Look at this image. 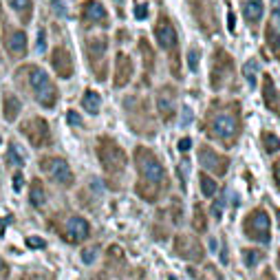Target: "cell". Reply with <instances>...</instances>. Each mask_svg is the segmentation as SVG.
Wrapping results in <instances>:
<instances>
[{"label": "cell", "mask_w": 280, "mask_h": 280, "mask_svg": "<svg viewBox=\"0 0 280 280\" xmlns=\"http://www.w3.org/2000/svg\"><path fill=\"white\" fill-rule=\"evenodd\" d=\"M89 234H91V225L82 216H71L67 221V225H64V238L71 240V243H82V240L89 238Z\"/></svg>", "instance_id": "10"}, {"label": "cell", "mask_w": 280, "mask_h": 280, "mask_svg": "<svg viewBox=\"0 0 280 280\" xmlns=\"http://www.w3.org/2000/svg\"><path fill=\"white\" fill-rule=\"evenodd\" d=\"M174 254L186 258V260H201V258H203V247H201V243L194 236L181 234L174 240Z\"/></svg>", "instance_id": "8"}, {"label": "cell", "mask_w": 280, "mask_h": 280, "mask_svg": "<svg viewBox=\"0 0 280 280\" xmlns=\"http://www.w3.org/2000/svg\"><path fill=\"white\" fill-rule=\"evenodd\" d=\"M243 258L247 267H256L262 260V252H258V249H243Z\"/></svg>", "instance_id": "28"}, {"label": "cell", "mask_w": 280, "mask_h": 280, "mask_svg": "<svg viewBox=\"0 0 280 280\" xmlns=\"http://www.w3.org/2000/svg\"><path fill=\"white\" fill-rule=\"evenodd\" d=\"M47 49V42H45V31H40V33H38V51H40V53H42V51H45Z\"/></svg>", "instance_id": "43"}, {"label": "cell", "mask_w": 280, "mask_h": 280, "mask_svg": "<svg viewBox=\"0 0 280 280\" xmlns=\"http://www.w3.org/2000/svg\"><path fill=\"white\" fill-rule=\"evenodd\" d=\"M97 157H99V163L104 165L106 172H121V170L126 168V163H128L126 152L121 150L113 139H99Z\"/></svg>", "instance_id": "4"}, {"label": "cell", "mask_w": 280, "mask_h": 280, "mask_svg": "<svg viewBox=\"0 0 280 280\" xmlns=\"http://www.w3.org/2000/svg\"><path fill=\"white\" fill-rule=\"evenodd\" d=\"M227 18H230V23H227V29H230V31H234V29H236V20H234V16H227Z\"/></svg>", "instance_id": "44"}, {"label": "cell", "mask_w": 280, "mask_h": 280, "mask_svg": "<svg viewBox=\"0 0 280 280\" xmlns=\"http://www.w3.org/2000/svg\"><path fill=\"white\" fill-rule=\"evenodd\" d=\"M97 254H99L97 245H93V247H86L84 252H82V260H84V265H93V260L97 258Z\"/></svg>", "instance_id": "31"}, {"label": "cell", "mask_w": 280, "mask_h": 280, "mask_svg": "<svg viewBox=\"0 0 280 280\" xmlns=\"http://www.w3.org/2000/svg\"><path fill=\"white\" fill-rule=\"evenodd\" d=\"M9 161L14 165H18V168H23V165L27 163V152L23 150V146H18V143H11V146H9Z\"/></svg>", "instance_id": "23"}, {"label": "cell", "mask_w": 280, "mask_h": 280, "mask_svg": "<svg viewBox=\"0 0 280 280\" xmlns=\"http://www.w3.org/2000/svg\"><path fill=\"white\" fill-rule=\"evenodd\" d=\"M7 274V265H5V260L0 258V276H5Z\"/></svg>", "instance_id": "45"}, {"label": "cell", "mask_w": 280, "mask_h": 280, "mask_svg": "<svg viewBox=\"0 0 280 280\" xmlns=\"http://www.w3.org/2000/svg\"><path fill=\"white\" fill-rule=\"evenodd\" d=\"M199 161L203 168H208L210 172L218 174V177H223V174L227 172V168H230V159H227L225 155H218L216 150H212V148H208V146L199 148Z\"/></svg>", "instance_id": "7"}, {"label": "cell", "mask_w": 280, "mask_h": 280, "mask_svg": "<svg viewBox=\"0 0 280 280\" xmlns=\"http://www.w3.org/2000/svg\"><path fill=\"white\" fill-rule=\"evenodd\" d=\"M53 67L58 71L60 77H71L73 73V64H71V58L64 49H55L53 51Z\"/></svg>", "instance_id": "16"}, {"label": "cell", "mask_w": 280, "mask_h": 280, "mask_svg": "<svg viewBox=\"0 0 280 280\" xmlns=\"http://www.w3.org/2000/svg\"><path fill=\"white\" fill-rule=\"evenodd\" d=\"M199 62H201V51L199 49H190V51H187V64H190L192 73L199 71Z\"/></svg>", "instance_id": "30"}, {"label": "cell", "mask_w": 280, "mask_h": 280, "mask_svg": "<svg viewBox=\"0 0 280 280\" xmlns=\"http://www.w3.org/2000/svg\"><path fill=\"white\" fill-rule=\"evenodd\" d=\"M40 168L45 170L55 183H60V186H71L73 183L71 168H69V163L64 159H60V157H47V159H42Z\"/></svg>", "instance_id": "6"}, {"label": "cell", "mask_w": 280, "mask_h": 280, "mask_svg": "<svg viewBox=\"0 0 280 280\" xmlns=\"http://www.w3.org/2000/svg\"><path fill=\"white\" fill-rule=\"evenodd\" d=\"M20 113V99L14 95H5V119H16Z\"/></svg>", "instance_id": "22"}, {"label": "cell", "mask_w": 280, "mask_h": 280, "mask_svg": "<svg viewBox=\"0 0 280 280\" xmlns=\"http://www.w3.org/2000/svg\"><path fill=\"white\" fill-rule=\"evenodd\" d=\"M262 11H265L262 0H245V2H243V14H245V18H247L252 24L260 23Z\"/></svg>", "instance_id": "17"}, {"label": "cell", "mask_w": 280, "mask_h": 280, "mask_svg": "<svg viewBox=\"0 0 280 280\" xmlns=\"http://www.w3.org/2000/svg\"><path fill=\"white\" fill-rule=\"evenodd\" d=\"M183 117H181V126H190L192 124V108L190 106H183Z\"/></svg>", "instance_id": "36"}, {"label": "cell", "mask_w": 280, "mask_h": 280, "mask_svg": "<svg viewBox=\"0 0 280 280\" xmlns=\"http://www.w3.org/2000/svg\"><path fill=\"white\" fill-rule=\"evenodd\" d=\"M135 163H137V170L146 181L155 183V186H163L165 183V170L163 165L159 163L155 155L146 148H137L135 150Z\"/></svg>", "instance_id": "2"}, {"label": "cell", "mask_w": 280, "mask_h": 280, "mask_svg": "<svg viewBox=\"0 0 280 280\" xmlns=\"http://www.w3.org/2000/svg\"><path fill=\"white\" fill-rule=\"evenodd\" d=\"M278 265H280V254H278Z\"/></svg>", "instance_id": "49"}, {"label": "cell", "mask_w": 280, "mask_h": 280, "mask_svg": "<svg viewBox=\"0 0 280 280\" xmlns=\"http://www.w3.org/2000/svg\"><path fill=\"white\" fill-rule=\"evenodd\" d=\"M170 280H174V278H172V276H170Z\"/></svg>", "instance_id": "50"}, {"label": "cell", "mask_w": 280, "mask_h": 280, "mask_svg": "<svg viewBox=\"0 0 280 280\" xmlns=\"http://www.w3.org/2000/svg\"><path fill=\"white\" fill-rule=\"evenodd\" d=\"M262 97H265L267 108H269L271 113H276V115H280V93H278V89H276L274 77H271L269 73L262 77Z\"/></svg>", "instance_id": "13"}, {"label": "cell", "mask_w": 280, "mask_h": 280, "mask_svg": "<svg viewBox=\"0 0 280 280\" xmlns=\"http://www.w3.org/2000/svg\"><path fill=\"white\" fill-rule=\"evenodd\" d=\"M243 232L247 238L256 240V243H269L271 240V221L269 214L265 210H254L252 214H247L243 221Z\"/></svg>", "instance_id": "3"}, {"label": "cell", "mask_w": 280, "mask_h": 280, "mask_svg": "<svg viewBox=\"0 0 280 280\" xmlns=\"http://www.w3.org/2000/svg\"><path fill=\"white\" fill-rule=\"evenodd\" d=\"M262 146H265V150L269 152V155H274V152L280 150V139L276 137L274 133H265L262 135Z\"/></svg>", "instance_id": "27"}, {"label": "cell", "mask_w": 280, "mask_h": 280, "mask_svg": "<svg viewBox=\"0 0 280 280\" xmlns=\"http://www.w3.org/2000/svg\"><path fill=\"white\" fill-rule=\"evenodd\" d=\"M265 280H276V276L271 274V271H267V274H265Z\"/></svg>", "instance_id": "47"}, {"label": "cell", "mask_w": 280, "mask_h": 280, "mask_svg": "<svg viewBox=\"0 0 280 280\" xmlns=\"http://www.w3.org/2000/svg\"><path fill=\"white\" fill-rule=\"evenodd\" d=\"M274 2H276V0H274Z\"/></svg>", "instance_id": "51"}, {"label": "cell", "mask_w": 280, "mask_h": 280, "mask_svg": "<svg viewBox=\"0 0 280 280\" xmlns=\"http://www.w3.org/2000/svg\"><path fill=\"white\" fill-rule=\"evenodd\" d=\"M23 135L33 143V146H45L49 141V126L45 119L33 117V119L24 121L23 124Z\"/></svg>", "instance_id": "9"}, {"label": "cell", "mask_w": 280, "mask_h": 280, "mask_svg": "<svg viewBox=\"0 0 280 280\" xmlns=\"http://www.w3.org/2000/svg\"><path fill=\"white\" fill-rule=\"evenodd\" d=\"M9 5L16 11H27L29 5H31V0H9Z\"/></svg>", "instance_id": "35"}, {"label": "cell", "mask_w": 280, "mask_h": 280, "mask_svg": "<svg viewBox=\"0 0 280 280\" xmlns=\"http://www.w3.org/2000/svg\"><path fill=\"white\" fill-rule=\"evenodd\" d=\"M230 73H232V60L225 55V51H216V55H214V69H212V86L214 89H221Z\"/></svg>", "instance_id": "12"}, {"label": "cell", "mask_w": 280, "mask_h": 280, "mask_svg": "<svg viewBox=\"0 0 280 280\" xmlns=\"http://www.w3.org/2000/svg\"><path fill=\"white\" fill-rule=\"evenodd\" d=\"M243 75H245V80L252 84V89H254V86H256V75H258V60H249V62H245Z\"/></svg>", "instance_id": "25"}, {"label": "cell", "mask_w": 280, "mask_h": 280, "mask_svg": "<svg viewBox=\"0 0 280 280\" xmlns=\"http://www.w3.org/2000/svg\"><path fill=\"white\" fill-rule=\"evenodd\" d=\"M135 16H137V20H143L148 16V5H137L135 7Z\"/></svg>", "instance_id": "38"}, {"label": "cell", "mask_w": 280, "mask_h": 280, "mask_svg": "<svg viewBox=\"0 0 280 280\" xmlns=\"http://www.w3.org/2000/svg\"><path fill=\"white\" fill-rule=\"evenodd\" d=\"M91 53L93 55H102L104 51H106V40H104V38H99V40H93L91 42Z\"/></svg>", "instance_id": "32"}, {"label": "cell", "mask_w": 280, "mask_h": 280, "mask_svg": "<svg viewBox=\"0 0 280 280\" xmlns=\"http://www.w3.org/2000/svg\"><path fill=\"white\" fill-rule=\"evenodd\" d=\"M194 227L199 232L208 230V221H205V214H203V208H201V205H196L194 208Z\"/></svg>", "instance_id": "29"}, {"label": "cell", "mask_w": 280, "mask_h": 280, "mask_svg": "<svg viewBox=\"0 0 280 280\" xmlns=\"http://www.w3.org/2000/svg\"><path fill=\"white\" fill-rule=\"evenodd\" d=\"M230 111H218L210 119V135L223 141L225 146H232L240 130V108L238 104H230Z\"/></svg>", "instance_id": "1"}, {"label": "cell", "mask_w": 280, "mask_h": 280, "mask_svg": "<svg viewBox=\"0 0 280 280\" xmlns=\"http://www.w3.org/2000/svg\"><path fill=\"white\" fill-rule=\"evenodd\" d=\"M23 186H24V179H23V174H14V190L16 192H20V190H23Z\"/></svg>", "instance_id": "40"}, {"label": "cell", "mask_w": 280, "mask_h": 280, "mask_svg": "<svg viewBox=\"0 0 280 280\" xmlns=\"http://www.w3.org/2000/svg\"><path fill=\"white\" fill-rule=\"evenodd\" d=\"M265 40H267V45H269V49L274 51V55L280 60V33L276 31L271 24L265 29Z\"/></svg>", "instance_id": "21"}, {"label": "cell", "mask_w": 280, "mask_h": 280, "mask_svg": "<svg viewBox=\"0 0 280 280\" xmlns=\"http://www.w3.org/2000/svg\"><path fill=\"white\" fill-rule=\"evenodd\" d=\"M223 203H225V194H221V196H218V201L212 205V216L216 218V221L223 216Z\"/></svg>", "instance_id": "33"}, {"label": "cell", "mask_w": 280, "mask_h": 280, "mask_svg": "<svg viewBox=\"0 0 280 280\" xmlns=\"http://www.w3.org/2000/svg\"><path fill=\"white\" fill-rule=\"evenodd\" d=\"M7 47H9L11 53L23 55L24 49H27V36H24L23 31H14V33L9 36V40H7Z\"/></svg>", "instance_id": "20"}, {"label": "cell", "mask_w": 280, "mask_h": 280, "mask_svg": "<svg viewBox=\"0 0 280 280\" xmlns=\"http://www.w3.org/2000/svg\"><path fill=\"white\" fill-rule=\"evenodd\" d=\"M29 84H31L33 95H36V99L42 104V106H45V108H53L55 99H58V91H55L51 77L47 75L42 69H31Z\"/></svg>", "instance_id": "5"}, {"label": "cell", "mask_w": 280, "mask_h": 280, "mask_svg": "<svg viewBox=\"0 0 280 280\" xmlns=\"http://www.w3.org/2000/svg\"><path fill=\"white\" fill-rule=\"evenodd\" d=\"M82 106H84L86 113H91V115H97L99 108H102V97H99L95 91H86L84 97H82Z\"/></svg>", "instance_id": "19"}, {"label": "cell", "mask_w": 280, "mask_h": 280, "mask_svg": "<svg viewBox=\"0 0 280 280\" xmlns=\"http://www.w3.org/2000/svg\"><path fill=\"white\" fill-rule=\"evenodd\" d=\"M274 181H276V186H278V190H280V159L274 163Z\"/></svg>", "instance_id": "41"}, {"label": "cell", "mask_w": 280, "mask_h": 280, "mask_svg": "<svg viewBox=\"0 0 280 280\" xmlns=\"http://www.w3.org/2000/svg\"><path fill=\"white\" fill-rule=\"evenodd\" d=\"M29 199H31V203L36 205V208L45 205L47 194H45V187H42L40 181H33V183H31V194H29Z\"/></svg>", "instance_id": "24"}, {"label": "cell", "mask_w": 280, "mask_h": 280, "mask_svg": "<svg viewBox=\"0 0 280 280\" xmlns=\"http://www.w3.org/2000/svg\"><path fill=\"white\" fill-rule=\"evenodd\" d=\"M7 221H9V218H5V221H0V234H2V232H5V230H2V225H5Z\"/></svg>", "instance_id": "48"}, {"label": "cell", "mask_w": 280, "mask_h": 280, "mask_svg": "<svg viewBox=\"0 0 280 280\" xmlns=\"http://www.w3.org/2000/svg\"><path fill=\"white\" fill-rule=\"evenodd\" d=\"M155 38H157V45H159L161 49H174V47H177V42H179L177 31H174V27L170 24V20L165 18V16H161V20L157 23Z\"/></svg>", "instance_id": "11"}, {"label": "cell", "mask_w": 280, "mask_h": 280, "mask_svg": "<svg viewBox=\"0 0 280 280\" xmlns=\"http://www.w3.org/2000/svg\"><path fill=\"white\" fill-rule=\"evenodd\" d=\"M133 77V62H130L128 55L119 53L117 55V73H115V86H126L128 80Z\"/></svg>", "instance_id": "15"}, {"label": "cell", "mask_w": 280, "mask_h": 280, "mask_svg": "<svg viewBox=\"0 0 280 280\" xmlns=\"http://www.w3.org/2000/svg\"><path fill=\"white\" fill-rule=\"evenodd\" d=\"M157 106H159L163 119H172L174 111H177V99H174V89L172 86H163L157 95Z\"/></svg>", "instance_id": "14"}, {"label": "cell", "mask_w": 280, "mask_h": 280, "mask_svg": "<svg viewBox=\"0 0 280 280\" xmlns=\"http://www.w3.org/2000/svg\"><path fill=\"white\" fill-rule=\"evenodd\" d=\"M67 119H69V124H71V126H82V117L77 115L75 111H69L67 113Z\"/></svg>", "instance_id": "37"}, {"label": "cell", "mask_w": 280, "mask_h": 280, "mask_svg": "<svg viewBox=\"0 0 280 280\" xmlns=\"http://www.w3.org/2000/svg\"><path fill=\"white\" fill-rule=\"evenodd\" d=\"M27 245H29V247H33V249H45L47 247V240L40 238V236H29Z\"/></svg>", "instance_id": "34"}, {"label": "cell", "mask_w": 280, "mask_h": 280, "mask_svg": "<svg viewBox=\"0 0 280 280\" xmlns=\"http://www.w3.org/2000/svg\"><path fill=\"white\" fill-rule=\"evenodd\" d=\"M190 148H192V139L190 137H183L181 141H179V150H181V152H187Z\"/></svg>", "instance_id": "39"}, {"label": "cell", "mask_w": 280, "mask_h": 280, "mask_svg": "<svg viewBox=\"0 0 280 280\" xmlns=\"http://www.w3.org/2000/svg\"><path fill=\"white\" fill-rule=\"evenodd\" d=\"M274 18H276V23L280 24V7H276V11H274Z\"/></svg>", "instance_id": "46"}, {"label": "cell", "mask_w": 280, "mask_h": 280, "mask_svg": "<svg viewBox=\"0 0 280 280\" xmlns=\"http://www.w3.org/2000/svg\"><path fill=\"white\" fill-rule=\"evenodd\" d=\"M201 192H203V196H214L216 194V181H214L212 177H208V174H201Z\"/></svg>", "instance_id": "26"}, {"label": "cell", "mask_w": 280, "mask_h": 280, "mask_svg": "<svg viewBox=\"0 0 280 280\" xmlns=\"http://www.w3.org/2000/svg\"><path fill=\"white\" fill-rule=\"evenodd\" d=\"M53 9L58 11V14L62 16V18H67V9L62 7V2H60V0H53Z\"/></svg>", "instance_id": "42"}, {"label": "cell", "mask_w": 280, "mask_h": 280, "mask_svg": "<svg viewBox=\"0 0 280 280\" xmlns=\"http://www.w3.org/2000/svg\"><path fill=\"white\" fill-rule=\"evenodd\" d=\"M82 14H84V18L91 20V23H104V20H106V9H104L99 2H95V0L86 2Z\"/></svg>", "instance_id": "18"}]
</instances>
